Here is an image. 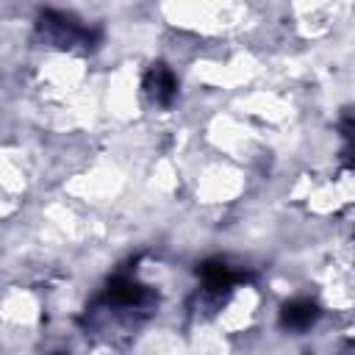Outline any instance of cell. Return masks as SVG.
<instances>
[{
  "label": "cell",
  "instance_id": "1",
  "mask_svg": "<svg viewBox=\"0 0 355 355\" xmlns=\"http://www.w3.org/2000/svg\"><path fill=\"white\" fill-rule=\"evenodd\" d=\"M39 33L58 47H75V44L92 42V31H86L78 19H72L61 11H44L39 17Z\"/></svg>",
  "mask_w": 355,
  "mask_h": 355
},
{
  "label": "cell",
  "instance_id": "2",
  "mask_svg": "<svg viewBox=\"0 0 355 355\" xmlns=\"http://www.w3.org/2000/svg\"><path fill=\"white\" fill-rule=\"evenodd\" d=\"M144 92L155 105H169L178 94V80L166 64H153L144 75Z\"/></svg>",
  "mask_w": 355,
  "mask_h": 355
},
{
  "label": "cell",
  "instance_id": "3",
  "mask_svg": "<svg viewBox=\"0 0 355 355\" xmlns=\"http://www.w3.org/2000/svg\"><path fill=\"white\" fill-rule=\"evenodd\" d=\"M150 300L147 286L136 283L133 277H114L105 288V302L114 308H139Z\"/></svg>",
  "mask_w": 355,
  "mask_h": 355
},
{
  "label": "cell",
  "instance_id": "4",
  "mask_svg": "<svg viewBox=\"0 0 355 355\" xmlns=\"http://www.w3.org/2000/svg\"><path fill=\"white\" fill-rule=\"evenodd\" d=\"M200 277L205 283V291L219 294V291H230L239 280V275L225 263V261H205L200 266Z\"/></svg>",
  "mask_w": 355,
  "mask_h": 355
},
{
  "label": "cell",
  "instance_id": "5",
  "mask_svg": "<svg viewBox=\"0 0 355 355\" xmlns=\"http://www.w3.org/2000/svg\"><path fill=\"white\" fill-rule=\"evenodd\" d=\"M316 316H319V308L311 300H294V302L283 305L280 322L288 330H305V327H311L316 322Z\"/></svg>",
  "mask_w": 355,
  "mask_h": 355
},
{
  "label": "cell",
  "instance_id": "6",
  "mask_svg": "<svg viewBox=\"0 0 355 355\" xmlns=\"http://www.w3.org/2000/svg\"><path fill=\"white\" fill-rule=\"evenodd\" d=\"M341 133H344V158L349 166H355V108H349L341 119Z\"/></svg>",
  "mask_w": 355,
  "mask_h": 355
}]
</instances>
